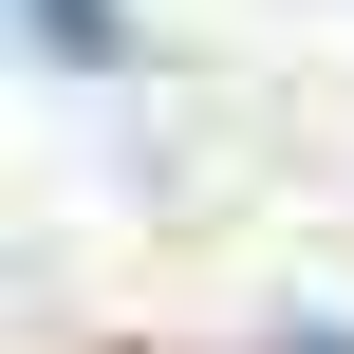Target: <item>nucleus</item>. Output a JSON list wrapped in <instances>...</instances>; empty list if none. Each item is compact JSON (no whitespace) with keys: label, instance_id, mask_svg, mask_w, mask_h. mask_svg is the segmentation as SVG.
Wrapping results in <instances>:
<instances>
[{"label":"nucleus","instance_id":"f257e3e1","mask_svg":"<svg viewBox=\"0 0 354 354\" xmlns=\"http://www.w3.org/2000/svg\"><path fill=\"white\" fill-rule=\"evenodd\" d=\"M19 37L37 56H112V0H19Z\"/></svg>","mask_w":354,"mask_h":354}]
</instances>
